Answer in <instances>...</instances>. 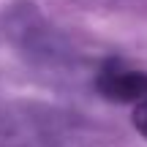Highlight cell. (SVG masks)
<instances>
[{"instance_id": "cell-1", "label": "cell", "mask_w": 147, "mask_h": 147, "mask_svg": "<svg viewBox=\"0 0 147 147\" xmlns=\"http://www.w3.org/2000/svg\"><path fill=\"white\" fill-rule=\"evenodd\" d=\"M95 90L115 104H147V71L131 68L123 60H106L95 74Z\"/></svg>"}, {"instance_id": "cell-2", "label": "cell", "mask_w": 147, "mask_h": 147, "mask_svg": "<svg viewBox=\"0 0 147 147\" xmlns=\"http://www.w3.org/2000/svg\"><path fill=\"white\" fill-rule=\"evenodd\" d=\"M131 123H134V128H136L139 134L147 139V104L142 106H134V115H131Z\"/></svg>"}]
</instances>
